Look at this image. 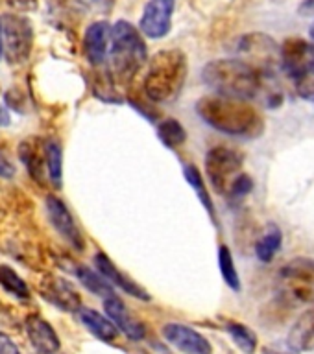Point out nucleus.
Instances as JSON below:
<instances>
[{
	"label": "nucleus",
	"instance_id": "a878e982",
	"mask_svg": "<svg viewBox=\"0 0 314 354\" xmlns=\"http://www.w3.org/2000/svg\"><path fill=\"white\" fill-rule=\"evenodd\" d=\"M157 135H159L161 142L165 144L166 148L176 149L180 148L185 138H187V133H185V127L180 124L174 118H165L157 124Z\"/></svg>",
	"mask_w": 314,
	"mask_h": 354
},
{
	"label": "nucleus",
	"instance_id": "aec40b11",
	"mask_svg": "<svg viewBox=\"0 0 314 354\" xmlns=\"http://www.w3.org/2000/svg\"><path fill=\"white\" fill-rule=\"evenodd\" d=\"M283 243V232L281 229L274 223H268L266 229L259 234L257 242H255V254L261 262H272L274 257L279 253Z\"/></svg>",
	"mask_w": 314,
	"mask_h": 354
},
{
	"label": "nucleus",
	"instance_id": "f3484780",
	"mask_svg": "<svg viewBox=\"0 0 314 354\" xmlns=\"http://www.w3.org/2000/svg\"><path fill=\"white\" fill-rule=\"evenodd\" d=\"M288 348L296 353H309L314 351V306L299 315L287 336Z\"/></svg>",
	"mask_w": 314,
	"mask_h": 354
},
{
	"label": "nucleus",
	"instance_id": "423d86ee",
	"mask_svg": "<svg viewBox=\"0 0 314 354\" xmlns=\"http://www.w3.org/2000/svg\"><path fill=\"white\" fill-rule=\"evenodd\" d=\"M277 292L293 306L314 303V259L298 257L283 266L277 275Z\"/></svg>",
	"mask_w": 314,
	"mask_h": 354
},
{
	"label": "nucleus",
	"instance_id": "7ed1b4c3",
	"mask_svg": "<svg viewBox=\"0 0 314 354\" xmlns=\"http://www.w3.org/2000/svg\"><path fill=\"white\" fill-rule=\"evenodd\" d=\"M187 80V57L182 50H161L148 61L144 94L154 104H171L180 96Z\"/></svg>",
	"mask_w": 314,
	"mask_h": 354
},
{
	"label": "nucleus",
	"instance_id": "7c9ffc66",
	"mask_svg": "<svg viewBox=\"0 0 314 354\" xmlns=\"http://www.w3.org/2000/svg\"><path fill=\"white\" fill-rule=\"evenodd\" d=\"M298 13L302 17H309L314 19V0H304L298 8Z\"/></svg>",
	"mask_w": 314,
	"mask_h": 354
},
{
	"label": "nucleus",
	"instance_id": "1a4fd4ad",
	"mask_svg": "<svg viewBox=\"0 0 314 354\" xmlns=\"http://www.w3.org/2000/svg\"><path fill=\"white\" fill-rule=\"evenodd\" d=\"M39 295L50 303L52 306H55L61 312H69V314H74V312H80L82 310V297H80V292L72 282H69L67 279L60 275H54V273H46V275L37 282Z\"/></svg>",
	"mask_w": 314,
	"mask_h": 354
},
{
	"label": "nucleus",
	"instance_id": "f8f14e48",
	"mask_svg": "<svg viewBox=\"0 0 314 354\" xmlns=\"http://www.w3.org/2000/svg\"><path fill=\"white\" fill-rule=\"evenodd\" d=\"M161 334L168 345L182 354H213L209 339L202 336L198 330L183 323H166L161 328Z\"/></svg>",
	"mask_w": 314,
	"mask_h": 354
},
{
	"label": "nucleus",
	"instance_id": "393cba45",
	"mask_svg": "<svg viewBox=\"0 0 314 354\" xmlns=\"http://www.w3.org/2000/svg\"><path fill=\"white\" fill-rule=\"evenodd\" d=\"M19 157L26 166L28 174L35 179V181H41V174H43L44 166V153L41 151L39 155V146H32V140H26V142H21L19 146Z\"/></svg>",
	"mask_w": 314,
	"mask_h": 354
},
{
	"label": "nucleus",
	"instance_id": "9b49d317",
	"mask_svg": "<svg viewBox=\"0 0 314 354\" xmlns=\"http://www.w3.org/2000/svg\"><path fill=\"white\" fill-rule=\"evenodd\" d=\"M176 0H150L144 6L143 17L139 22V30L150 39L165 37L172 28V15H174Z\"/></svg>",
	"mask_w": 314,
	"mask_h": 354
},
{
	"label": "nucleus",
	"instance_id": "72a5a7b5",
	"mask_svg": "<svg viewBox=\"0 0 314 354\" xmlns=\"http://www.w3.org/2000/svg\"><path fill=\"white\" fill-rule=\"evenodd\" d=\"M265 354H298L296 351H281V348H274V347H266L265 348Z\"/></svg>",
	"mask_w": 314,
	"mask_h": 354
},
{
	"label": "nucleus",
	"instance_id": "c756f323",
	"mask_svg": "<svg viewBox=\"0 0 314 354\" xmlns=\"http://www.w3.org/2000/svg\"><path fill=\"white\" fill-rule=\"evenodd\" d=\"M0 354H21L19 347L11 342L10 336H6L4 332H0Z\"/></svg>",
	"mask_w": 314,
	"mask_h": 354
},
{
	"label": "nucleus",
	"instance_id": "dca6fc26",
	"mask_svg": "<svg viewBox=\"0 0 314 354\" xmlns=\"http://www.w3.org/2000/svg\"><path fill=\"white\" fill-rule=\"evenodd\" d=\"M93 262L94 268H96V270H98L115 288H121L124 293H128V295H132V297L135 299H141V301H150V299H152L150 297V293L146 292L143 286H139L137 282L132 281L128 275H124L105 253L98 251V253L94 254Z\"/></svg>",
	"mask_w": 314,
	"mask_h": 354
},
{
	"label": "nucleus",
	"instance_id": "4468645a",
	"mask_svg": "<svg viewBox=\"0 0 314 354\" xmlns=\"http://www.w3.org/2000/svg\"><path fill=\"white\" fill-rule=\"evenodd\" d=\"M111 26L105 21H96L85 30L83 35V54L93 66L104 65L110 55Z\"/></svg>",
	"mask_w": 314,
	"mask_h": 354
},
{
	"label": "nucleus",
	"instance_id": "ddd939ff",
	"mask_svg": "<svg viewBox=\"0 0 314 354\" xmlns=\"http://www.w3.org/2000/svg\"><path fill=\"white\" fill-rule=\"evenodd\" d=\"M28 342L32 343L37 354H58L61 348V342L58 332L52 328L49 321L37 314H30L24 321Z\"/></svg>",
	"mask_w": 314,
	"mask_h": 354
},
{
	"label": "nucleus",
	"instance_id": "c9c22d12",
	"mask_svg": "<svg viewBox=\"0 0 314 354\" xmlns=\"http://www.w3.org/2000/svg\"><path fill=\"white\" fill-rule=\"evenodd\" d=\"M91 2H94L96 6H102V8H107V6H105V2H107V4H111L113 0H91Z\"/></svg>",
	"mask_w": 314,
	"mask_h": 354
},
{
	"label": "nucleus",
	"instance_id": "bb28decb",
	"mask_svg": "<svg viewBox=\"0 0 314 354\" xmlns=\"http://www.w3.org/2000/svg\"><path fill=\"white\" fill-rule=\"evenodd\" d=\"M218 268H220V275L227 286L232 288L233 292H241V275L235 268V260H233V254L227 245L218 248Z\"/></svg>",
	"mask_w": 314,
	"mask_h": 354
},
{
	"label": "nucleus",
	"instance_id": "0eeeda50",
	"mask_svg": "<svg viewBox=\"0 0 314 354\" xmlns=\"http://www.w3.org/2000/svg\"><path fill=\"white\" fill-rule=\"evenodd\" d=\"M205 171L215 192L227 196L233 183L243 176V157L235 149L215 146L205 155Z\"/></svg>",
	"mask_w": 314,
	"mask_h": 354
},
{
	"label": "nucleus",
	"instance_id": "a211bd4d",
	"mask_svg": "<svg viewBox=\"0 0 314 354\" xmlns=\"http://www.w3.org/2000/svg\"><path fill=\"white\" fill-rule=\"evenodd\" d=\"M80 314V321L83 323V326L87 328L94 337H98L100 342L104 343H113L119 337V328L110 317H105L100 312L93 308H83L78 312Z\"/></svg>",
	"mask_w": 314,
	"mask_h": 354
},
{
	"label": "nucleus",
	"instance_id": "2eb2a0df",
	"mask_svg": "<svg viewBox=\"0 0 314 354\" xmlns=\"http://www.w3.org/2000/svg\"><path fill=\"white\" fill-rule=\"evenodd\" d=\"M104 310L105 315L115 323L116 328H119L128 339H132V342H141V339L146 337V328H144L141 321H137L132 314H130V310L126 308V304L122 303V299H119L116 295L104 299Z\"/></svg>",
	"mask_w": 314,
	"mask_h": 354
},
{
	"label": "nucleus",
	"instance_id": "f03ea898",
	"mask_svg": "<svg viewBox=\"0 0 314 354\" xmlns=\"http://www.w3.org/2000/svg\"><path fill=\"white\" fill-rule=\"evenodd\" d=\"M196 113L216 131L238 138H257L265 131V118L252 102L211 94L198 100Z\"/></svg>",
	"mask_w": 314,
	"mask_h": 354
},
{
	"label": "nucleus",
	"instance_id": "6e6552de",
	"mask_svg": "<svg viewBox=\"0 0 314 354\" xmlns=\"http://www.w3.org/2000/svg\"><path fill=\"white\" fill-rule=\"evenodd\" d=\"M2 41L4 55L11 65H21L30 57L33 44L32 24L26 17L4 15L2 19Z\"/></svg>",
	"mask_w": 314,
	"mask_h": 354
},
{
	"label": "nucleus",
	"instance_id": "5701e85b",
	"mask_svg": "<svg viewBox=\"0 0 314 354\" xmlns=\"http://www.w3.org/2000/svg\"><path fill=\"white\" fill-rule=\"evenodd\" d=\"M183 176H185L189 185L194 188V192H196V196L200 198V201L204 203L205 210L209 212L211 220H213V223L216 225V214H215V207H213V199H211L209 190H207V187H205V181H204V177H202V174H200V170L193 165H185V168H183Z\"/></svg>",
	"mask_w": 314,
	"mask_h": 354
},
{
	"label": "nucleus",
	"instance_id": "b1692460",
	"mask_svg": "<svg viewBox=\"0 0 314 354\" xmlns=\"http://www.w3.org/2000/svg\"><path fill=\"white\" fill-rule=\"evenodd\" d=\"M226 332L232 336L233 343L237 345L244 354H254L257 351V334H255L250 326L243 323H235V321H227Z\"/></svg>",
	"mask_w": 314,
	"mask_h": 354
},
{
	"label": "nucleus",
	"instance_id": "9d476101",
	"mask_svg": "<svg viewBox=\"0 0 314 354\" xmlns=\"http://www.w3.org/2000/svg\"><path fill=\"white\" fill-rule=\"evenodd\" d=\"M44 209H46L50 225L54 227L55 232L74 251H83L85 249V240H83V234L80 231V227H78L76 220H74V216L71 214V210L67 209V205L60 198H55V196H46Z\"/></svg>",
	"mask_w": 314,
	"mask_h": 354
},
{
	"label": "nucleus",
	"instance_id": "e433bc0d",
	"mask_svg": "<svg viewBox=\"0 0 314 354\" xmlns=\"http://www.w3.org/2000/svg\"><path fill=\"white\" fill-rule=\"evenodd\" d=\"M309 35H311V43L314 44V22H313V26H311V30H309Z\"/></svg>",
	"mask_w": 314,
	"mask_h": 354
},
{
	"label": "nucleus",
	"instance_id": "f704fd0d",
	"mask_svg": "<svg viewBox=\"0 0 314 354\" xmlns=\"http://www.w3.org/2000/svg\"><path fill=\"white\" fill-rule=\"evenodd\" d=\"M4 54V41H2V21H0V57Z\"/></svg>",
	"mask_w": 314,
	"mask_h": 354
},
{
	"label": "nucleus",
	"instance_id": "4be33fe9",
	"mask_svg": "<svg viewBox=\"0 0 314 354\" xmlns=\"http://www.w3.org/2000/svg\"><path fill=\"white\" fill-rule=\"evenodd\" d=\"M0 288H2L6 293H10L11 297L19 299V301H30V299H32L30 286H28L26 282L22 281V277L8 264H0Z\"/></svg>",
	"mask_w": 314,
	"mask_h": 354
},
{
	"label": "nucleus",
	"instance_id": "473e14b6",
	"mask_svg": "<svg viewBox=\"0 0 314 354\" xmlns=\"http://www.w3.org/2000/svg\"><path fill=\"white\" fill-rule=\"evenodd\" d=\"M8 2H11L17 8H22V10H28L33 6V0H8Z\"/></svg>",
	"mask_w": 314,
	"mask_h": 354
},
{
	"label": "nucleus",
	"instance_id": "412c9836",
	"mask_svg": "<svg viewBox=\"0 0 314 354\" xmlns=\"http://www.w3.org/2000/svg\"><path fill=\"white\" fill-rule=\"evenodd\" d=\"M43 153L49 181L55 188H60L61 181H63V149H61V144L55 138H46L43 142Z\"/></svg>",
	"mask_w": 314,
	"mask_h": 354
},
{
	"label": "nucleus",
	"instance_id": "cd10ccee",
	"mask_svg": "<svg viewBox=\"0 0 314 354\" xmlns=\"http://www.w3.org/2000/svg\"><path fill=\"white\" fill-rule=\"evenodd\" d=\"M252 190H254V181H252V177L243 174L237 181L233 183V187L229 188V192H227L226 198L229 199L232 203H241Z\"/></svg>",
	"mask_w": 314,
	"mask_h": 354
},
{
	"label": "nucleus",
	"instance_id": "20e7f679",
	"mask_svg": "<svg viewBox=\"0 0 314 354\" xmlns=\"http://www.w3.org/2000/svg\"><path fill=\"white\" fill-rule=\"evenodd\" d=\"M110 72L119 83H132L141 68L148 63V50L141 35V30H135L133 24L119 21L111 26L110 44Z\"/></svg>",
	"mask_w": 314,
	"mask_h": 354
},
{
	"label": "nucleus",
	"instance_id": "f257e3e1",
	"mask_svg": "<svg viewBox=\"0 0 314 354\" xmlns=\"http://www.w3.org/2000/svg\"><path fill=\"white\" fill-rule=\"evenodd\" d=\"M202 80L218 96L235 100H252L265 96L266 102L279 104L281 94L268 80L246 59H215L209 61L202 71Z\"/></svg>",
	"mask_w": 314,
	"mask_h": 354
},
{
	"label": "nucleus",
	"instance_id": "2f4dec72",
	"mask_svg": "<svg viewBox=\"0 0 314 354\" xmlns=\"http://www.w3.org/2000/svg\"><path fill=\"white\" fill-rule=\"evenodd\" d=\"M10 122H11L10 113H8V111H6L4 105L0 104V127L8 126V124H10Z\"/></svg>",
	"mask_w": 314,
	"mask_h": 354
},
{
	"label": "nucleus",
	"instance_id": "6ab92c4d",
	"mask_svg": "<svg viewBox=\"0 0 314 354\" xmlns=\"http://www.w3.org/2000/svg\"><path fill=\"white\" fill-rule=\"evenodd\" d=\"M74 275L78 277V281L82 282L89 292L94 293V295H98V297L107 299L116 295L115 286H113V284H111V282L107 281V279H105L98 270H91V268H87V266H76Z\"/></svg>",
	"mask_w": 314,
	"mask_h": 354
},
{
	"label": "nucleus",
	"instance_id": "c85d7f7f",
	"mask_svg": "<svg viewBox=\"0 0 314 354\" xmlns=\"http://www.w3.org/2000/svg\"><path fill=\"white\" fill-rule=\"evenodd\" d=\"M17 174L15 165L0 151V179H13Z\"/></svg>",
	"mask_w": 314,
	"mask_h": 354
},
{
	"label": "nucleus",
	"instance_id": "39448f33",
	"mask_svg": "<svg viewBox=\"0 0 314 354\" xmlns=\"http://www.w3.org/2000/svg\"><path fill=\"white\" fill-rule=\"evenodd\" d=\"M281 71L302 100L314 102V44L293 37L281 44Z\"/></svg>",
	"mask_w": 314,
	"mask_h": 354
}]
</instances>
